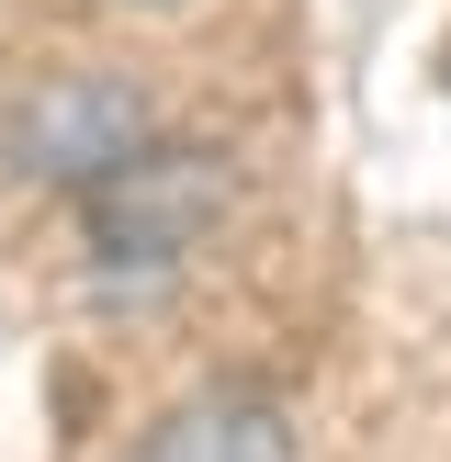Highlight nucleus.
I'll return each mask as SVG.
<instances>
[{"label":"nucleus","mask_w":451,"mask_h":462,"mask_svg":"<svg viewBox=\"0 0 451 462\" xmlns=\"http://www.w3.org/2000/svg\"><path fill=\"white\" fill-rule=\"evenodd\" d=\"M226 192H237V180H226L215 147H135L124 170L90 192V237H102V260H180V248L226 215Z\"/></svg>","instance_id":"obj_1"},{"label":"nucleus","mask_w":451,"mask_h":462,"mask_svg":"<svg viewBox=\"0 0 451 462\" xmlns=\"http://www.w3.org/2000/svg\"><path fill=\"white\" fill-rule=\"evenodd\" d=\"M34 125H45V147H57L45 170H68L79 192H102V180L147 147V113H135L113 79H45V102H23V135Z\"/></svg>","instance_id":"obj_2"},{"label":"nucleus","mask_w":451,"mask_h":462,"mask_svg":"<svg viewBox=\"0 0 451 462\" xmlns=\"http://www.w3.org/2000/svg\"><path fill=\"white\" fill-rule=\"evenodd\" d=\"M135 462H293V429H282V406L271 395H192V406H170V418L147 429V451Z\"/></svg>","instance_id":"obj_3"}]
</instances>
